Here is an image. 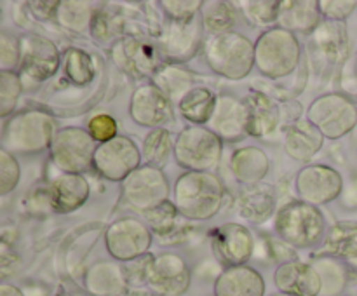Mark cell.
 Segmentation results:
<instances>
[{"mask_svg":"<svg viewBox=\"0 0 357 296\" xmlns=\"http://www.w3.org/2000/svg\"><path fill=\"white\" fill-rule=\"evenodd\" d=\"M174 205L183 218L206 221L215 218L223 205L225 187L213 173L187 171L174 183Z\"/></svg>","mask_w":357,"mask_h":296,"instance_id":"cell-1","label":"cell"},{"mask_svg":"<svg viewBox=\"0 0 357 296\" xmlns=\"http://www.w3.org/2000/svg\"><path fill=\"white\" fill-rule=\"evenodd\" d=\"M56 132V118L51 111L44 108H28L7 118L2 127L0 145L13 155H31L51 148Z\"/></svg>","mask_w":357,"mask_h":296,"instance_id":"cell-2","label":"cell"},{"mask_svg":"<svg viewBox=\"0 0 357 296\" xmlns=\"http://www.w3.org/2000/svg\"><path fill=\"white\" fill-rule=\"evenodd\" d=\"M209 68L230 80H243L255 66V44L237 31L211 35L204 44Z\"/></svg>","mask_w":357,"mask_h":296,"instance_id":"cell-3","label":"cell"},{"mask_svg":"<svg viewBox=\"0 0 357 296\" xmlns=\"http://www.w3.org/2000/svg\"><path fill=\"white\" fill-rule=\"evenodd\" d=\"M302 58L295 33L281 26L268 28L255 42V66L268 79L291 75Z\"/></svg>","mask_w":357,"mask_h":296,"instance_id":"cell-4","label":"cell"},{"mask_svg":"<svg viewBox=\"0 0 357 296\" xmlns=\"http://www.w3.org/2000/svg\"><path fill=\"white\" fill-rule=\"evenodd\" d=\"M275 232L288 246L309 249L326 233V221L319 208L303 201H289L275 215Z\"/></svg>","mask_w":357,"mask_h":296,"instance_id":"cell-5","label":"cell"},{"mask_svg":"<svg viewBox=\"0 0 357 296\" xmlns=\"http://www.w3.org/2000/svg\"><path fill=\"white\" fill-rule=\"evenodd\" d=\"M222 153V139L204 125L181 129L174 141V159L187 171L211 173L213 167L218 166Z\"/></svg>","mask_w":357,"mask_h":296,"instance_id":"cell-6","label":"cell"},{"mask_svg":"<svg viewBox=\"0 0 357 296\" xmlns=\"http://www.w3.org/2000/svg\"><path fill=\"white\" fill-rule=\"evenodd\" d=\"M312 122L328 139H340L357 125V104L342 93H326L316 98L307 111Z\"/></svg>","mask_w":357,"mask_h":296,"instance_id":"cell-7","label":"cell"},{"mask_svg":"<svg viewBox=\"0 0 357 296\" xmlns=\"http://www.w3.org/2000/svg\"><path fill=\"white\" fill-rule=\"evenodd\" d=\"M169 180L162 169L146 164L122 181V201L143 215L169 201Z\"/></svg>","mask_w":357,"mask_h":296,"instance_id":"cell-8","label":"cell"},{"mask_svg":"<svg viewBox=\"0 0 357 296\" xmlns=\"http://www.w3.org/2000/svg\"><path fill=\"white\" fill-rule=\"evenodd\" d=\"M153 233L145 219L122 216L105 230V246L115 261H135L143 258L152 246Z\"/></svg>","mask_w":357,"mask_h":296,"instance_id":"cell-9","label":"cell"},{"mask_svg":"<svg viewBox=\"0 0 357 296\" xmlns=\"http://www.w3.org/2000/svg\"><path fill=\"white\" fill-rule=\"evenodd\" d=\"M93 136L87 129L82 127H63L58 129L51 143V159L61 173L80 174L93 166L94 145Z\"/></svg>","mask_w":357,"mask_h":296,"instance_id":"cell-10","label":"cell"},{"mask_svg":"<svg viewBox=\"0 0 357 296\" xmlns=\"http://www.w3.org/2000/svg\"><path fill=\"white\" fill-rule=\"evenodd\" d=\"M139 281L157 296H180L190 286V270L181 256L162 253L143 263Z\"/></svg>","mask_w":357,"mask_h":296,"instance_id":"cell-11","label":"cell"},{"mask_svg":"<svg viewBox=\"0 0 357 296\" xmlns=\"http://www.w3.org/2000/svg\"><path fill=\"white\" fill-rule=\"evenodd\" d=\"M142 152L129 136L117 134L114 139L98 145L93 167L108 181H124L138 167H142Z\"/></svg>","mask_w":357,"mask_h":296,"instance_id":"cell-12","label":"cell"},{"mask_svg":"<svg viewBox=\"0 0 357 296\" xmlns=\"http://www.w3.org/2000/svg\"><path fill=\"white\" fill-rule=\"evenodd\" d=\"M110 56L119 70L135 79H153L164 65L159 47L132 35L119 38L112 45Z\"/></svg>","mask_w":357,"mask_h":296,"instance_id":"cell-13","label":"cell"},{"mask_svg":"<svg viewBox=\"0 0 357 296\" xmlns=\"http://www.w3.org/2000/svg\"><path fill=\"white\" fill-rule=\"evenodd\" d=\"M295 188L300 201L319 208L333 202L342 194L344 180L335 167L326 164H307L296 174Z\"/></svg>","mask_w":357,"mask_h":296,"instance_id":"cell-14","label":"cell"},{"mask_svg":"<svg viewBox=\"0 0 357 296\" xmlns=\"http://www.w3.org/2000/svg\"><path fill=\"white\" fill-rule=\"evenodd\" d=\"M209 239L213 253L227 268L246 265V261L253 256L255 239L250 228L241 223H223L216 226L209 233Z\"/></svg>","mask_w":357,"mask_h":296,"instance_id":"cell-15","label":"cell"},{"mask_svg":"<svg viewBox=\"0 0 357 296\" xmlns=\"http://www.w3.org/2000/svg\"><path fill=\"white\" fill-rule=\"evenodd\" d=\"M204 24L194 17L190 21H171L159 37V49L171 63H185L197 54L202 44Z\"/></svg>","mask_w":357,"mask_h":296,"instance_id":"cell-16","label":"cell"},{"mask_svg":"<svg viewBox=\"0 0 357 296\" xmlns=\"http://www.w3.org/2000/svg\"><path fill=\"white\" fill-rule=\"evenodd\" d=\"M208 125L222 141L243 139L250 134V114L246 101L229 93L218 94Z\"/></svg>","mask_w":357,"mask_h":296,"instance_id":"cell-17","label":"cell"},{"mask_svg":"<svg viewBox=\"0 0 357 296\" xmlns=\"http://www.w3.org/2000/svg\"><path fill=\"white\" fill-rule=\"evenodd\" d=\"M21 61L20 68L37 82L51 79L59 68V52L54 42L42 35H23L20 38Z\"/></svg>","mask_w":357,"mask_h":296,"instance_id":"cell-18","label":"cell"},{"mask_svg":"<svg viewBox=\"0 0 357 296\" xmlns=\"http://www.w3.org/2000/svg\"><path fill=\"white\" fill-rule=\"evenodd\" d=\"M129 115L143 127L159 129L173 120V101L153 84H143L132 93Z\"/></svg>","mask_w":357,"mask_h":296,"instance_id":"cell-19","label":"cell"},{"mask_svg":"<svg viewBox=\"0 0 357 296\" xmlns=\"http://www.w3.org/2000/svg\"><path fill=\"white\" fill-rule=\"evenodd\" d=\"M274 282L279 291L291 296H321L323 279L312 263L286 261L275 268Z\"/></svg>","mask_w":357,"mask_h":296,"instance_id":"cell-20","label":"cell"},{"mask_svg":"<svg viewBox=\"0 0 357 296\" xmlns=\"http://www.w3.org/2000/svg\"><path fill=\"white\" fill-rule=\"evenodd\" d=\"M89 181L82 174L61 173L49 187V204L56 212H73L89 198Z\"/></svg>","mask_w":357,"mask_h":296,"instance_id":"cell-21","label":"cell"},{"mask_svg":"<svg viewBox=\"0 0 357 296\" xmlns=\"http://www.w3.org/2000/svg\"><path fill=\"white\" fill-rule=\"evenodd\" d=\"M265 281L260 272L248 265L229 267L215 282V296H264Z\"/></svg>","mask_w":357,"mask_h":296,"instance_id":"cell-22","label":"cell"},{"mask_svg":"<svg viewBox=\"0 0 357 296\" xmlns=\"http://www.w3.org/2000/svg\"><path fill=\"white\" fill-rule=\"evenodd\" d=\"M324 143V136L319 129L309 120H296L286 129L284 132V150L293 160L298 162H310L314 155L321 152Z\"/></svg>","mask_w":357,"mask_h":296,"instance_id":"cell-23","label":"cell"},{"mask_svg":"<svg viewBox=\"0 0 357 296\" xmlns=\"http://www.w3.org/2000/svg\"><path fill=\"white\" fill-rule=\"evenodd\" d=\"M319 2L316 0H286L279 7L278 23L291 33H312L321 26Z\"/></svg>","mask_w":357,"mask_h":296,"instance_id":"cell-24","label":"cell"},{"mask_svg":"<svg viewBox=\"0 0 357 296\" xmlns=\"http://www.w3.org/2000/svg\"><path fill=\"white\" fill-rule=\"evenodd\" d=\"M250 114V136L264 138L272 134L281 124V107L268 94L261 91H251L246 100Z\"/></svg>","mask_w":357,"mask_h":296,"instance_id":"cell-25","label":"cell"},{"mask_svg":"<svg viewBox=\"0 0 357 296\" xmlns=\"http://www.w3.org/2000/svg\"><path fill=\"white\" fill-rule=\"evenodd\" d=\"M126 286L128 272L115 261H98L86 274V288L93 296H119Z\"/></svg>","mask_w":357,"mask_h":296,"instance_id":"cell-26","label":"cell"},{"mask_svg":"<svg viewBox=\"0 0 357 296\" xmlns=\"http://www.w3.org/2000/svg\"><path fill=\"white\" fill-rule=\"evenodd\" d=\"M268 157L264 150L257 146L237 148L230 159V169L234 178L246 187H257L268 173Z\"/></svg>","mask_w":357,"mask_h":296,"instance_id":"cell-27","label":"cell"},{"mask_svg":"<svg viewBox=\"0 0 357 296\" xmlns=\"http://www.w3.org/2000/svg\"><path fill=\"white\" fill-rule=\"evenodd\" d=\"M237 209L239 215L255 225L268 221L275 211V197L268 188L246 187L237 198Z\"/></svg>","mask_w":357,"mask_h":296,"instance_id":"cell-28","label":"cell"},{"mask_svg":"<svg viewBox=\"0 0 357 296\" xmlns=\"http://www.w3.org/2000/svg\"><path fill=\"white\" fill-rule=\"evenodd\" d=\"M314 45L328 63H340L349 54V40L345 28L337 21H324L316 30Z\"/></svg>","mask_w":357,"mask_h":296,"instance_id":"cell-29","label":"cell"},{"mask_svg":"<svg viewBox=\"0 0 357 296\" xmlns=\"http://www.w3.org/2000/svg\"><path fill=\"white\" fill-rule=\"evenodd\" d=\"M216 104V94L211 89L195 86L178 103L180 114L192 125H204L211 118Z\"/></svg>","mask_w":357,"mask_h":296,"instance_id":"cell-30","label":"cell"},{"mask_svg":"<svg viewBox=\"0 0 357 296\" xmlns=\"http://www.w3.org/2000/svg\"><path fill=\"white\" fill-rule=\"evenodd\" d=\"M152 84L159 87L171 101L176 100L178 103L192 87H195L194 75L178 63H164L159 72L153 75Z\"/></svg>","mask_w":357,"mask_h":296,"instance_id":"cell-31","label":"cell"},{"mask_svg":"<svg viewBox=\"0 0 357 296\" xmlns=\"http://www.w3.org/2000/svg\"><path fill=\"white\" fill-rule=\"evenodd\" d=\"M324 249L335 258H344L347 263L357 258V223H335L326 232Z\"/></svg>","mask_w":357,"mask_h":296,"instance_id":"cell-32","label":"cell"},{"mask_svg":"<svg viewBox=\"0 0 357 296\" xmlns=\"http://www.w3.org/2000/svg\"><path fill=\"white\" fill-rule=\"evenodd\" d=\"M94 3L91 2H59L56 9L54 21L65 30L73 31V33H82L84 30L91 28L94 20Z\"/></svg>","mask_w":357,"mask_h":296,"instance_id":"cell-33","label":"cell"},{"mask_svg":"<svg viewBox=\"0 0 357 296\" xmlns=\"http://www.w3.org/2000/svg\"><path fill=\"white\" fill-rule=\"evenodd\" d=\"M171 153H174V143L167 129H152L143 139L142 157L146 166H153L160 169L167 164Z\"/></svg>","mask_w":357,"mask_h":296,"instance_id":"cell-34","label":"cell"},{"mask_svg":"<svg viewBox=\"0 0 357 296\" xmlns=\"http://www.w3.org/2000/svg\"><path fill=\"white\" fill-rule=\"evenodd\" d=\"M314 267L319 272L321 279H323V291L321 296H338L347 286V268L337 258H319L314 261Z\"/></svg>","mask_w":357,"mask_h":296,"instance_id":"cell-35","label":"cell"},{"mask_svg":"<svg viewBox=\"0 0 357 296\" xmlns=\"http://www.w3.org/2000/svg\"><path fill=\"white\" fill-rule=\"evenodd\" d=\"M201 14L204 30L211 31L213 35L232 31L230 28L236 23V10L230 2H220V0L204 2Z\"/></svg>","mask_w":357,"mask_h":296,"instance_id":"cell-36","label":"cell"},{"mask_svg":"<svg viewBox=\"0 0 357 296\" xmlns=\"http://www.w3.org/2000/svg\"><path fill=\"white\" fill-rule=\"evenodd\" d=\"M65 75L75 86H86L94 79V65L91 56L84 49L70 47L65 51L63 58Z\"/></svg>","mask_w":357,"mask_h":296,"instance_id":"cell-37","label":"cell"},{"mask_svg":"<svg viewBox=\"0 0 357 296\" xmlns=\"http://www.w3.org/2000/svg\"><path fill=\"white\" fill-rule=\"evenodd\" d=\"M178 209L174 205V202H164L159 208L152 209V211L145 212V223L149 225V228L152 230V233L160 237H166L169 233H173L174 226H176L178 219Z\"/></svg>","mask_w":357,"mask_h":296,"instance_id":"cell-38","label":"cell"},{"mask_svg":"<svg viewBox=\"0 0 357 296\" xmlns=\"http://www.w3.org/2000/svg\"><path fill=\"white\" fill-rule=\"evenodd\" d=\"M23 93V84L16 72H0V117L14 114L17 100Z\"/></svg>","mask_w":357,"mask_h":296,"instance_id":"cell-39","label":"cell"},{"mask_svg":"<svg viewBox=\"0 0 357 296\" xmlns=\"http://www.w3.org/2000/svg\"><path fill=\"white\" fill-rule=\"evenodd\" d=\"M243 7V13L246 16V20L250 23H253L255 26H271V24L278 23L279 16V7H281V2H243L241 3Z\"/></svg>","mask_w":357,"mask_h":296,"instance_id":"cell-40","label":"cell"},{"mask_svg":"<svg viewBox=\"0 0 357 296\" xmlns=\"http://www.w3.org/2000/svg\"><path fill=\"white\" fill-rule=\"evenodd\" d=\"M20 164L16 157L0 146V194L7 195L20 183Z\"/></svg>","mask_w":357,"mask_h":296,"instance_id":"cell-41","label":"cell"},{"mask_svg":"<svg viewBox=\"0 0 357 296\" xmlns=\"http://www.w3.org/2000/svg\"><path fill=\"white\" fill-rule=\"evenodd\" d=\"M159 6L171 21H190L202 10V0H160Z\"/></svg>","mask_w":357,"mask_h":296,"instance_id":"cell-42","label":"cell"},{"mask_svg":"<svg viewBox=\"0 0 357 296\" xmlns=\"http://www.w3.org/2000/svg\"><path fill=\"white\" fill-rule=\"evenodd\" d=\"M87 131L93 136L94 141L107 143L117 136V122L112 115L108 114H98L87 124Z\"/></svg>","mask_w":357,"mask_h":296,"instance_id":"cell-43","label":"cell"},{"mask_svg":"<svg viewBox=\"0 0 357 296\" xmlns=\"http://www.w3.org/2000/svg\"><path fill=\"white\" fill-rule=\"evenodd\" d=\"M21 49L20 38H14L3 31L0 35V66L2 72H14V66H20Z\"/></svg>","mask_w":357,"mask_h":296,"instance_id":"cell-44","label":"cell"},{"mask_svg":"<svg viewBox=\"0 0 357 296\" xmlns=\"http://www.w3.org/2000/svg\"><path fill=\"white\" fill-rule=\"evenodd\" d=\"M356 7L357 2L354 0H321L319 2L321 14L330 21H337V23L347 20L354 13Z\"/></svg>","mask_w":357,"mask_h":296,"instance_id":"cell-45","label":"cell"},{"mask_svg":"<svg viewBox=\"0 0 357 296\" xmlns=\"http://www.w3.org/2000/svg\"><path fill=\"white\" fill-rule=\"evenodd\" d=\"M91 31H93L94 37L101 38V40H105V38H108L112 33H114V20L108 16L107 10L103 9L96 10L93 24H91Z\"/></svg>","mask_w":357,"mask_h":296,"instance_id":"cell-46","label":"cell"},{"mask_svg":"<svg viewBox=\"0 0 357 296\" xmlns=\"http://www.w3.org/2000/svg\"><path fill=\"white\" fill-rule=\"evenodd\" d=\"M59 2H30L28 7H30L31 14H33L37 20H49L52 17L54 20L56 9H58Z\"/></svg>","mask_w":357,"mask_h":296,"instance_id":"cell-47","label":"cell"},{"mask_svg":"<svg viewBox=\"0 0 357 296\" xmlns=\"http://www.w3.org/2000/svg\"><path fill=\"white\" fill-rule=\"evenodd\" d=\"M0 296H24V295L16 288V286L6 284V282H3V284L0 286Z\"/></svg>","mask_w":357,"mask_h":296,"instance_id":"cell-48","label":"cell"},{"mask_svg":"<svg viewBox=\"0 0 357 296\" xmlns=\"http://www.w3.org/2000/svg\"><path fill=\"white\" fill-rule=\"evenodd\" d=\"M349 265H351L352 268H356V270H357V258H354V260H352V261H349Z\"/></svg>","mask_w":357,"mask_h":296,"instance_id":"cell-49","label":"cell"},{"mask_svg":"<svg viewBox=\"0 0 357 296\" xmlns=\"http://www.w3.org/2000/svg\"><path fill=\"white\" fill-rule=\"evenodd\" d=\"M274 296H291V295H286V293H278V295H274Z\"/></svg>","mask_w":357,"mask_h":296,"instance_id":"cell-50","label":"cell"}]
</instances>
